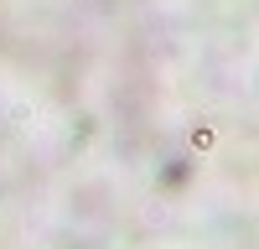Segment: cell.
Wrapping results in <instances>:
<instances>
[{"label": "cell", "instance_id": "obj_1", "mask_svg": "<svg viewBox=\"0 0 259 249\" xmlns=\"http://www.w3.org/2000/svg\"><path fill=\"white\" fill-rule=\"evenodd\" d=\"M254 0H0V249H244Z\"/></svg>", "mask_w": 259, "mask_h": 249}]
</instances>
